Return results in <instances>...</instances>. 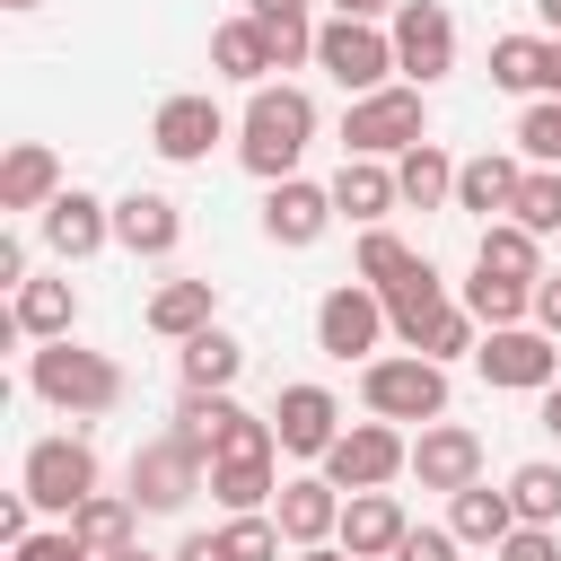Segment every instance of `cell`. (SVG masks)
Segmentation results:
<instances>
[{"instance_id":"cell-1","label":"cell","mask_w":561,"mask_h":561,"mask_svg":"<svg viewBox=\"0 0 561 561\" xmlns=\"http://www.w3.org/2000/svg\"><path fill=\"white\" fill-rule=\"evenodd\" d=\"M307 140H316V96H307V88H254V105H245V123H237V158H245L263 184H280V175H298Z\"/></svg>"},{"instance_id":"cell-2","label":"cell","mask_w":561,"mask_h":561,"mask_svg":"<svg viewBox=\"0 0 561 561\" xmlns=\"http://www.w3.org/2000/svg\"><path fill=\"white\" fill-rule=\"evenodd\" d=\"M26 386H35L53 412H70V421H88V412H114V403H123V368H114L105 351H79L70 333H61V342H44V351L26 359Z\"/></svg>"},{"instance_id":"cell-3","label":"cell","mask_w":561,"mask_h":561,"mask_svg":"<svg viewBox=\"0 0 561 561\" xmlns=\"http://www.w3.org/2000/svg\"><path fill=\"white\" fill-rule=\"evenodd\" d=\"M421 140H430V96L421 88H368L342 114V149L351 158H403Z\"/></svg>"},{"instance_id":"cell-4","label":"cell","mask_w":561,"mask_h":561,"mask_svg":"<svg viewBox=\"0 0 561 561\" xmlns=\"http://www.w3.org/2000/svg\"><path fill=\"white\" fill-rule=\"evenodd\" d=\"M359 394H368L377 421H438V412H447V359H430V351L368 359V368H359Z\"/></svg>"},{"instance_id":"cell-5","label":"cell","mask_w":561,"mask_h":561,"mask_svg":"<svg viewBox=\"0 0 561 561\" xmlns=\"http://www.w3.org/2000/svg\"><path fill=\"white\" fill-rule=\"evenodd\" d=\"M394 473H412V438L394 421H359V430H342L324 447V482L333 491H386Z\"/></svg>"},{"instance_id":"cell-6","label":"cell","mask_w":561,"mask_h":561,"mask_svg":"<svg viewBox=\"0 0 561 561\" xmlns=\"http://www.w3.org/2000/svg\"><path fill=\"white\" fill-rule=\"evenodd\" d=\"M193 491H210V456H202L184 430H167V438H149V447L131 456V500H140V508L175 517Z\"/></svg>"},{"instance_id":"cell-7","label":"cell","mask_w":561,"mask_h":561,"mask_svg":"<svg viewBox=\"0 0 561 561\" xmlns=\"http://www.w3.org/2000/svg\"><path fill=\"white\" fill-rule=\"evenodd\" d=\"M473 368H482L491 386H508V394H543V386L561 377V351H552L543 324H491V333L473 342Z\"/></svg>"},{"instance_id":"cell-8","label":"cell","mask_w":561,"mask_h":561,"mask_svg":"<svg viewBox=\"0 0 561 561\" xmlns=\"http://www.w3.org/2000/svg\"><path fill=\"white\" fill-rule=\"evenodd\" d=\"M175 430L219 465V456H272L280 438H272V421H254L245 403H228V394H184L175 403Z\"/></svg>"},{"instance_id":"cell-9","label":"cell","mask_w":561,"mask_h":561,"mask_svg":"<svg viewBox=\"0 0 561 561\" xmlns=\"http://www.w3.org/2000/svg\"><path fill=\"white\" fill-rule=\"evenodd\" d=\"M18 482H26L35 508H61V517H70V508L96 491V447H88V438H35Z\"/></svg>"},{"instance_id":"cell-10","label":"cell","mask_w":561,"mask_h":561,"mask_svg":"<svg viewBox=\"0 0 561 561\" xmlns=\"http://www.w3.org/2000/svg\"><path fill=\"white\" fill-rule=\"evenodd\" d=\"M316 61H324L351 96H368V88H386V70H394V35H377L368 18H333V26H316Z\"/></svg>"},{"instance_id":"cell-11","label":"cell","mask_w":561,"mask_h":561,"mask_svg":"<svg viewBox=\"0 0 561 561\" xmlns=\"http://www.w3.org/2000/svg\"><path fill=\"white\" fill-rule=\"evenodd\" d=\"M386 324H394V316H386V289H368V280H342V289H324V307H316V342H324L333 359H368Z\"/></svg>"},{"instance_id":"cell-12","label":"cell","mask_w":561,"mask_h":561,"mask_svg":"<svg viewBox=\"0 0 561 561\" xmlns=\"http://www.w3.org/2000/svg\"><path fill=\"white\" fill-rule=\"evenodd\" d=\"M394 70H412V88L456 70V18L438 0H403L394 9Z\"/></svg>"},{"instance_id":"cell-13","label":"cell","mask_w":561,"mask_h":561,"mask_svg":"<svg viewBox=\"0 0 561 561\" xmlns=\"http://www.w3.org/2000/svg\"><path fill=\"white\" fill-rule=\"evenodd\" d=\"M219 140H228V114H219L210 96H167V105L149 114V149H158V158H175V167L210 158Z\"/></svg>"},{"instance_id":"cell-14","label":"cell","mask_w":561,"mask_h":561,"mask_svg":"<svg viewBox=\"0 0 561 561\" xmlns=\"http://www.w3.org/2000/svg\"><path fill=\"white\" fill-rule=\"evenodd\" d=\"M333 219H342V210H333V184L280 175V184L263 193V237H272V245H316Z\"/></svg>"},{"instance_id":"cell-15","label":"cell","mask_w":561,"mask_h":561,"mask_svg":"<svg viewBox=\"0 0 561 561\" xmlns=\"http://www.w3.org/2000/svg\"><path fill=\"white\" fill-rule=\"evenodd\" d=\"M412 473H421V491H465V482H482V438L465 421H421Z\"/></svg>"},{"instance_id":"cell-16","label":"cell","mask_w":561,"mask_h":561,"mask_svg":"<svg viewBox=\"0 0 561 561\" xmlns=\"http://www.w3.org/2000/svg\"><path fill=\"white\" fill-rule=\"evenodd\" d=\"M333 535H342V552H351V561H394V543L412 535V517H403V500H394V491H351Z\"/></svg>"},{"instance_id":"cell-17","label":"cell","mask_w":561,"mask_h":561,"mask_svg":"<svg viewBox=\"0 0 561 561\" xmlns=\"http://www.w3.org/2000/svg\"><path fill=\"white\" fill-rule=\"evenodd\" d=\"M114 245L140 254V263H167V254L184 245V210H175L167 193H123V202H114Z\"/></svg>"},{"instance_id":"cell-18","label":"cell","mask_w":561,"mask_h":561,"mask_svg":"<svg viewBox=\"0 0 561 561\" xmlns=\"http://www.w3.org/2000/svg\"><path fill=\"white\" fill-rule=\"evenodd\" d=\"M114 237V210L96 202V193H79V184H61L53 202H44V245L61 254V263H88L96 245Z\"/></svg>"},{"instance_id":"cell-19","label":"cell","mask_w":561,"mask_h":561,"mask_svg":"<svg viewBox=\"0 0 561 561\" xmlns=\"http://www.w3.org/2000/svg\"><path fill=\"white\" fill-rule=\"evenodd\" d=\"M272 438H280L289 456H324V447L342 438V403H333L324 386H280V403H272Z\"/></svg>"},{"instance_id":"cell-20","label":"cell","mask_w":561,"mask_h":561,"mask_svg":"<svg viewBox=\"0 0 561 561\" xmlns=\"http://www.w3.org/2000/svg\"><path fill=\"white\" fill-rule=\"evenodd\" d=\"M491 88H508V96H561V44H543V35H500L491 44Z\"/></svg>"},{"instance_id":"cell-21","label":"cell","mask_w":561,"mask_h":561,"mask_svg":"<svg viewBox=\"0 0 561 561\" xmlns=\"http://www.w3.org/2000/svg\"><path fill=\"white\" fill-rule=\"evenodd\" d=\"M272 517H280V535H289V543L307 552V543H324V535L342 526V491H333L324 473H307V482H280Z\"/></svg>"},{"instance_id":"cell-22","label":"cell","mask_w":561,"mask_h":561,"mask_svg":"<svg viewBox=\"0 0 561 561\" xmlns=\"http://www.w3.org/2000/svg\"><path fill=\"white\" fill-rule=\"evenodd\" d=\"M61 193V158L44 149V140H18L9 158H0V210H44Z\"/></svg>"},{"instance_id":"cell-23","label":"cell","mask_w":561,"mask_h":561,"mask_svg":"<svg viewBox=\"0 0 561 561\" xmlns=\"http://www.w3.org/2000/svg\"><path fill=\"white\" fill-rule=\"evenodd\" d=\"M394 202H403V193H394V167H386V158H342V175H333V210H342V219L377 228Z\"/></svg>"},{"instance_id":"cell-24","label":"cell","mask_w":561,"mask_h":561,"mask_svg":"<svg viewBox=\"0 0 561 561\" xmlns=\"http://www.w3.org/2000/svg\"><path fill=\"white\" fill-rule=\"evenodd\" d=\"M447 307H456V298H447V280H438V272H430V263H412V272H403V280H394V289H386V316H394V333H403V342H412V351H421V342H430V324H438V316H447Z\"/></svg>"},{"instance_id":"cell-25","label":"cell","mask_w":561,"mask_h":561,"mask_svg":"<svg viewBox=\"0 0 561 561\" xmlns=\"http://www.w3.org/2000/svg\"><path fill=\"white\" fill-rule=\"evenodd\" d=\"M210 70H219V79H245V88H263V79L280 70V53H272V35H263L254 18H228V26L210 35Z\"/></svg>"},{"instance_id":"cell-26","label":"cell","mask_w":561,"mask_h":561,"mask_svg":"<svg viewBox=\"0 0 561 561\" xmlns=\"http://www.w3.org/2000/svg\"><path fill=\"white\" fill-rule=\"evenodd\" d=\"M447 526L465 535V543H508V526H517V500L508 491H491V482H465V491H447Z\"/></svg>"},{"instance_id":"cell-27","label":"cell","mask_w":561,"mask_h":561,"mask_svg":"<svg viewBox=\"0 0 561 561\" xmlns=\"http://www.w3.org/2000/svg\"><path fill=\"white\" fill-rule=\"evenodd\" d=\"M517 184H526V167H517V158H500V149H482V158H465V167H456V210H482V219H491V210H508V202H517Z\"/></svg>"},{"instance_id":"cell-28","label":"cell","mask_w":561,"mask_h":561,"mask_svg":"<svg viewBox=\"0 0 561 561\" xmlns=\"http://www.w3.org/2000/svg\"><path fill=\"white\" fill-rule=\"evenodd\" d=\"M237 368H245V342H237V333L202 324V333L184 342V394H228V386H237Z\"/></svg>"},{"instance_id":"cell-29","label":"cell","mask_w":561,"mask_h":561,"mask_svg":"<svg viewBox=\"0 0 561 561\" xmlns=\"http://www.w3.org/2000/svg\"><path fill=\"white\" fill-rule=\"evenodd\" d=\"M131 517H140V500H131V491H88V500L70 508V535L105 561V552H123V543H131Z\"/></svg>"},{"instance_id":"cell-30","label":"cell","mask_w":561,"mask_h":561,"mask_svg":"<svg viewBox=\"0 0 561 561\" xmlns=\"http://www.w3.org/2000/svg\"><path fill=\"white\" fill-rule=\"evenodd\" d=\"M394 193H403L412 210H438V202H456V158H447L438 140L403 149V158H394Z\"/></svg>"},{"instance_id":"cell-31","label":"cell","mask_w":561,"mask_h":561,"mask_svg":"<svg viewBox=\"0 0 561 561\" xmlns=\"http://www.w3.org/2000/svg\"><path fill=\"white\" fill-rule=\"evenodd\" d=\"M70 316H79L70 280H26V289H18V307H9V333H26V342H61V333H70Z\"/></svg>"},{"instance_id":"cell-32","label":"cell","mask_w":561,"mask_h":561,"mask_svg":"<svg viewBox=\"0 0 561 561\" xmlns=\"http://www.w3.org/2000/svg\"><path fill=\"white\" fill-rule=\"evenodd\" d=\"M473 272H500V280H543L535 228H517V219H491V228H482V245H473Z\"/></svg>"},{"instance_id":"cell-33","label":"cell","mask_w":561,"mask_h":561,"mask_svg":"<svg viewBox=\"0 0 561 561\" xmlns=\"http://www.w3.org/2000/svg\"><path fill=\"white\" fill-rule=\"evenodd\" d=\"M210 307H219V289H210V280H167V289L149 298V333H167V342H193V333L210 324Z\"/></svg>"},{"instance_id":"cell-34","label":"cell","mask_w":561,"mask_h":561,"mask_svg":"<svg viewBox=\"0 0 561 561\" xmlns=\"http://www.w3.org/2000/svg\"><path fill=\"white\" fill-rule=\"evenodd\" d=\"M210 500H219L228 517H245V508L280 500V491H272V456H219V465H210Z\"/></svg>"},{"instance_id":"cell-35","label":"cell","mask_w":561,"mask_h":561,"mask_svg":"<svg viewBox=\"0 0 561 561\" xmlns=\"http://www.w3.org/2000/svg\"><path fill=\"white\" fill-rule=\"evenodd\" d=\"M465 307H473V324H482V333H491V324H517V316H535V280L473 272V280H465Z\"/></svg>"},{"instance_id":"cell-36","label":"cell","mask_w":561,"mask_h":561,"mask_svg":"<svg viewBox=\"0 0 561 561\" xmlns=\"http://www.w3.org/2000/svg\"><path fill=\"white\" fill-rule=\"evenodd\" d=\"M245 18H254V26L272 35V53H280V70L316 53V26H307V0H245Z\"/></svg>"},{"instance_id":"cell-37","label":"cell","mask_w":561,"mask_h":561,"mask_svg":"<svg viewBox=\"0 0 561 561\" xmlns=\"http://www.w3.org/2000/svg\"><path fill=\"white\" fill-rule=\"evenodd\" d=\"M508 500H517V526H552L561 517V465H517Z\"/></svg>"},{"instance_id":"cell-38","label":"cell","mask_w":561,"mask_h":561,"mask_svg":"<svg viewBox=\"0 0 561 561\" xmlns=\"http://www.w3.org/2000/svg\"><path fill=\"white\" fill-rule=\"evenodd\" d=\"M412 263H421V254H412L394 228H368V237H359V280H368V289H394Z\"/></svg>"},{"instance_id":"cell-39","label":"cell","mask_w":561,"mask_h":561,"mask_svg":"<svg viewBox=\"0 0 561 561\" xmlns=\"http://www.w3.org/2000/svg\"><path fill=\"white\" fill-rule=\"evenodd\" d=\"M508 219H517V228H535V237H552V228H561V175H552V167H535V175L517 184Z\"/></svg>"},{"instance_id":"cell-40","label":"cell","mask_w":561,"mask_h":561,"mask_svg":"<svg viewBox=\"0 0 561 561\" xmlns=\"http://www.w3.org/2000/svg\"><path fill=\"white\" fill-rule=\"evenodd\" d=\"M219 543H228V561H280V517H263V508H245V517H228L219 526Z\"/></svg>"},{"instance_id":"cell-41","label":"cell","mask_w":561,"mask_h":561,"mask_svg":"<svg viewBox=\"0 0 561 561\" xmlns=\"http://www.w3.org/2000/svg\"><path fill=\"white\" fill-rule=\"evenodd\" d=\"M517 149H526L535 167H561V96H535V105H526V123H517Z\"/></svg>"},{"instance_id":"cell-42","label":"cell","mask_w":561,"mask_h":561,"mask_svg":"<svg viewBox=\"0 0 561 561\" xmlns=\"http://www.w3.org/2000/svg\"><path fill=\"white\" fill-rule=\"evenodd\" d=\"M473 333H482V324H473V307H447V316L430 324V342H421V351H430V359H456V351H473Z\"/></svg>"},{"instance_id":"cell-43","label":"cell","mask_w":561,"mask_h":561,"mask_svg":"<svg viewBox=\"0 0 561 561\" xmlns=\"http://www.w3.org/2000/svg\"><path fill=\"white\" fill-rule=\"evenodd\" d=\"M456 543H465L456 526H412V535L394 543V561H456Z\"/></svg>"},{"instance_id":"cell-44","label":"cell","mask_w":561,"mask_h":561,"mask_svg":"<svg viewBox=\"0 0 561 561\" xmlns=\"http://www.w3.org/2000/svg\"><path fill=\"white\" fill-rule=\"evenodd\" d=\"M18 561H96V552H88L70 526H53V535H26V543H18Z\"/></svg>"},{"instance_id":"cell-45","label":"cell","mask_w":561,"mask_h":561,"mask_svg":"<svg viewBox=\"0 0 561 561\" xmlns=\"http://www.w3.org/2000/svg\"><path fill=\"white\" fill-rule=\"evenodd\" d=\"M500 561H561V543H552V526H508Z\"/></svg>"},{"instance_id":"cell-46","label":"cell","mask_w":561,"mask_h":561,"mask_svg":"<svg viewBox=\"0 0 561 561\" xmlns=\"http://www.w3.org/2000/svg\"><path fill=\"white\" fill-rule=\"evenodd\" d=\"M26 508H35V500H26V482H18V491L0 500V535H9V543H26V535H35V526H26Z\"/></svg>"},{"instance_id":"cell-47","label":"cell","mask_w":561,"mask_h":561,"mask_svg":"<svg viewBox=\"0 0 561 561\" xmlns=\"http://www.w3.org/2000/svg\"><path fill=\"white\" fill-rule=\"evenodd\" d=\"M535 324H543V333H561V272H543V280H535Z\"/></svg>"},{"instance_id":"cell-48","label":"cell","mask_w":561,"mask_h":561,"mask_svg":"<svg viewBox=\"0 0 561 561\" xmlns=\"http://www.w3.org/2000/svg\"><path fill=\"white\" fill-rule=\"evenodd\" d=\"M0 280H9V289H26V245H18V237H0Z\"/></svg>"},{"instance_id":"cell-49","label":"cell","mask_w":561,"mask_h":561,"mask_svg":"<svg viewBox=\"0 0 561 561\" xmlns=\"http://www.w3.org/2000/svg\"><path fill=\"white\" fill-rule=\"evenodd\" d=\"M175 561H228V543H219V535H184V543H175Z\"/></svg>"},{"instance_id":"cell-50","label":"cell","mask_w":561,"mask_h":561,"mask_svg":"<svg viewBox=\"0 0 561 561\" xmlns=\"http://www.w3.org/2000/svg\"><path fill=\"white\" fill-rule=\"evenodd\" d=\"M394 9H403V0H333V18H368V26L394 18Z\"/></svg>"},{"instance_id":"cell-51","label":"cell","mask_w":561,"mask_h":561,"mask_svg":"<svg viewBox=\"0 0 561 561\" xmlns=\"http://www.w3.org/2000/svg\"><path fill=\"white\" fill-rule=\"evenodd\" d=\"M543 430H552V438H561V377H552V386H543Z\"/></svg>"},{"instance_id":"cell-52","label":"cell","mask_w":561,"mask_h":561,"mask_svg":"<svg viewBox=\"0 0 561 561\" xmlns=\"http://www.w3.org/2000/svg\"><path fill=\"white\" fill-rule=\"evenodd\" d=\"M535 18H543V26H552V35H561V0H535Z\"/></svg>"},{"instance_id":"cell-53","label":"cell","mask_w":561,"mask_h":561,"mask_svg":"<svg viewBox=\"0 0 561 561\" xmlns=\"http://www.w3.org/2000/svg\"><path fill=\"white\" fill-rule=\"evenodd\" d=\"M105 561H158V552H140V543H123V552H105Z\"/></svg>"},{"instance_id":"cell-54","label":"cell","mask_w":561,"mask_h":561,"mask_svg":"<svg viewBox=\"0 0 561 561\" xmlns=\"http://www.w3.org/2000/svg\"><path fill=\"white\" fill-rule=\"evenodd\" d=\"M298 561H351V552H324V543H307V552H298Z\"/></svg>"},{"instance_id":"cell-55","label":"cell","mask_w":561,"mask_h":561,"mask_svg":"<svg viewBox=\"0 0 561 561\" xmlns=\"http://www.w3.org/2000/svg\"><path fill=\"white\" fill-rule=\"evenodd\" d=\"M9 9H35V0H9Z\"/></svg>"}]
</instances>
